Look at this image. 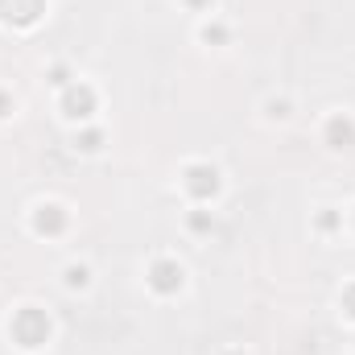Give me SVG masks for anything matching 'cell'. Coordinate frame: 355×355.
I'll use <instances>...</instances> for the list:
<instances>
[{"label": "cell", "instance_id": "cell-1", "mask_svg": "<svg viewBox=\"0 0 355 355\" xmlns=\"http://www.w3.org/2000/svg\"><path fill=\"white\" fill-rule=\"evenodd\" d=\"M12 339L21 347H42L50 339V318L37 310V306H25L17 318H12Z\"/></svg>", "mask_w": 355, "mask_h": 355}, {"label": "cell", "instance_id": "cell-2", "mask_svg": "<svg viewBox=\"0 0 355 355\" xmlns=\"http://www.w3.org/2000/svg\"><path fill=\"white\" fill-rule=\"evenodd\" d=\"M46 0H0V17L12 21V25H33L42 17Z\"/></svg>", "mask_w": 355, "mask_h": 355}, {"label": "cell", "instance_id": "cell-3", "mask_svg": "<svg viewBox=\"0 0 355 355\" xmlns=\"http://www.w3.org/2000/svg\"><path fill=\"white\" fill-rule=\"evenodd\" d=\"M186 190H190L194 198H211V194L219 190V170H215V166H190V170H186Z\"/></svg>", "mask_w": 355, "mask_h": 355}, {"label": "cell", "instance_id": "cell-4", "mask_svg": "<svg viewBox=\"0 0 355 355\" xmlns=\"http://www.w3.org/2000/svg\"><path fill=\"white\" fill-rule=\"evenodd\" d=\"M149 285L157 293H178L182 289V265L178 261H157V265L149 268Z\"/></svg>", "mask_w": 355, "mask_h": 355}, {"label": "cell", "instance_id": "cell-5", "mask_svg": "<svg viewBox=\"0 0 355 355\" xmlns=\"http://www.w3.org/2000/svg\"><path fill=\"white\" fill-rule=\"evenodd\" d=\"M62 112H67L71 120H87L91 112H95V91L91 87H67V95H62Z\"/></svg>", "mask_w": 355, "mask_h": 355}, {"label": "cell", "instance_id": "cell-6", "mask_svg": "<svg viewBox=\"0 0 355 355\" xmlns=\"http://www.w3.org/2000/svg\"><path fill=\"white\" fill-rule=\"evenodd\" d=\"M33 227H37L42 236H58V232L67 227V211H62L58 202H42V207L33 211Z\"/></svg>", "mask_w": 355, "mask_h": 355}, {"label": "cell", "instance_id": "cell-7", "mask_svg": "<svg viewBox=\"0 0 355 355\" xmlns=\"http://www.w3.org/2000/svg\"><path fill=\"white\" fill-rule=\"evenodd\" d=\"M327 141H331L335 149H352L355 145V124L347 116H335V120L327 124Z\"/></svg>", "mask_w": 355, "mask_h": 355}, {"label": "cell", "instance_id": "cell-8", "mask_svg": "<svg viewBox=\"0 0 355 355\" xmlns=\"http://www.w3.org/2000/svg\"><path fill=\"white\" fill-rule=\"evenodd\" d=\"M67 285H71V289H79V285H87V268H83V265L67 268Z\"/></svg>", "mask_w": 355, "mask_h": 355}, {"label": "cell", "instance_id": "cell-9", "mask_svg": "<svg viewBox=\"0 0 355 355\" xmlns=\"http://www.w3.org/2000/svg\"><path fill=\"white\" fill-rule=\"evenodd\" d=\"M202 37H207V42H223V37H227V29H223V25H207V29H202Z\"/></svg>", "mask_w": 355, "mask_h": 355}, {"label": "cell", "instance_id": "cell-10", "mask_svg": "<svg viewBox=\"0 0 355 355\" xmlns=\"http://www.w3.org/2000/svg\"><path fill=\"white\" fill-rule=\"evenodd\" d=\"M79 149H99V132H83L79 137Z\"/></svg>", "mask_w": 355, "mask_h": 355}, {"label": "cell", "instance_id": "cell-11", "mask_svg": "<svg viewBox=\"0 0 355 355\" xmlns=\"http://www.w3.org/2000/svg\"><path fill=\"white\" fill-rule=\"evenodd\" d=\"M343 306H347V314L355 318V285H347V293H343Z\"/></svg>", "mask_w": 355, "mask_h": 355}, {"label": "cell", "instance_id": "cell-12", "mask_svg": "<svg viewBox=\"0 0 355 355\" xmlns=\"http://www.w3.org/2000/svg\"><path fill=\"white\" fill-rule=\"evenodd\" d=\"M8 107H12V103H8V95H0V116H8Z\"/></svg>", "mask_w": 355, "mask_h": 355}, {"label": "cell", "instance_id": "cell-13", "mask_svg": "<svg viewBox=\"0 0 355 355\" xmlns=\"http://www.w3.org/2000/svg\"><path fill=\"white\" fill-rule=\"evenodd\" d=\"M190 4H207V0H190Z\"/></svg>", "mask_w": 355, "mask_h": 355}]
</instances>
